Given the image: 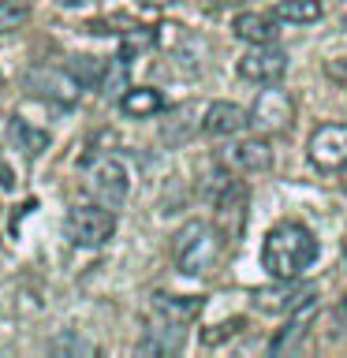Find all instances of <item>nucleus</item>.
I'll list each match as a JSON object with an SVG mask.
<instances>
[{"label": "nucleus", "instance_id": "nucleus-20", "mask_svg": "<svg viewBox=\"0 0 347 358\" xmlns=\"http://www.w3.org/2000/svg\"><path fill=\"white\" fill-rule=\"evenodd\" d=\"M97 90H101L105 97H120L123 90H127V64H123V60H116V64H105V75H101Z\"/></svg>", "mask_w": 347, "mask_h": 358}, {"label": "nucleus", "instance_id": "nucleus-10", "mask_svg": "<svg viewBox=\"0 0 347 358\" xmlns=\"http://www.w3.org/2000/svg\"><path fill=\"white\" fill-rule=\"evenodd\" d=\"M246 123H250V116H246L235 101H213L206 108V120H201V131L213 134V138H232V134H239Z\"/></svg>", "mask_w": 347, "mask_h": 358}, {"label": "nucleus", "instance_id": "nucleus-6", "mask_svg": "<svg viewBox=\"0 0 347 358\" xmlns=\"http://www.w3.org/2000/svg\"><path fill=\"white\" fill-rule=\"evenodd\" d=\"M291 97L284 94V90H276V83L269 86V90H262L257 94V101H254V108L246 112L250 116V123L257 131H265V134H273V131H288L291 127Z\"/></svg>", "mask_w": 347, "mask_h": 358}, {"label": "nucleus", "instance_id": "nucleus-22", "mask_svg": "<svg viewBox=\"0 0 347 358\" xmlns=\"http://www.w3.org/2000/svg\"><path fill=\"white\" fill-rule=\"evenodd\" d=\"M325 75H329L336 86H347V56H332V60H325Z\"/></svg>", "mask_w": 347, "mask_h": 358}, {"label": "nucleus", "instance_id": "nucleus-24", "mask_svg": "<svg viewBox=\"0 0 347 358\" xmlns=\"http://www.w3.org/2000/svg\"><path fill=\"white\" fill-rule=\"evenodd\" d=\"M142 8H168V4H179V0H139Z\"/></svg>", "mask_w": 347, "mask_h": 358}, {"label": "nucleus", "instance_id": "nucleus-16", "mask_svg": "<svg viewBox=\"0 0 347 358\" xmlns=\"http://www.w3.org/2000/svg\"><path fill=\"white\" fill-rule=\"evenodd\" d=\"M67 75L75 78V86L97 90L101 75H105V60H101V56H71V60H67Z\"/></svg>", "mask_w": 347, "mask_h": 358}, {"label": "nucleus", "instance_id": "nucleus-21", "mask_svg": "<svg viewBox=\"0 0 347 358\" xmlns=\"http://www.w3.org/2000/svg\"><path fill=\"white\" fill-rule=\"evenodd\" d=\"M246 329V321L243 317H232V321H220V324H213V329L201 332V343L206 347H220L224 340H232V336H239Z\"/></svg>", "mask_w": 347, "mask_h": 358}, {"label": "nucleus", "instance_id": "nucleus-8", "mask_svg": "<svg viewBox=\"0 0 347 358\" xmlns=\"http://www.w3.org/2000/svg\"><path fill=\"white\" fill-rule=\"evenodd\" d=\"M310 295H313V287L299 284V276H291V280H280V284H273V287H257L254 291V306L262 313H288V310H295L299 302H306Z\"/></svg>", "mask_w": 347, "mask_h": 358}, {"label": "nucleus", "instance_id": "nucleus-28", "mask_svg": "<svg viewBox=\"0 0 347 358\" xmlns=\"http://www.w3.org/2000/svg\"><path fill=\"white\" fill-rule=\"evenodd\" d=\"M0 90H4V75H0Z\"/></svg>", "mask_w": 347, "mask_h": 358}, {"label": "nucleus", "instance_id": "nucleus-26", "mask_svg": "<svg viewBox=\"0 0 347 358\" xmlns=\"http://www.w3.org/2000/svg\"><path fill=\"white\" fill-rule=\"evenodd\" d=\"M209 4H239V0H209Z\"/></svg>", "mask_w": 347, "mask_h": 358}, {"label": "nucleus", "instance_id": "nucleus-27", "mask_svg": "<svg viewBox=\"0 0 347 358\" xmlns=\"http://www.w3.org/2000/svg\"><path fill=\"white\" fill-rule=\"evenodd\" d=\"M344 187H347V161H344Z\"/></svg>", "mask_w": 347, "mask_h": 358}, {"label": "nucleus", "instance_id": "nucleus-11", "mask_svg": "<svg viewBox=\"0 0 347 358\" xmlns=\"http://www.w3.org/2000/svg\"><path fill=\"white\" fill-rule=\"evenodd\" d=\"M201 306H206V299H198V295H153V310H157V317H164L168 324H187V321H194Z\"/></svg>", "mask_w": 347, "mask_h": 358}, {"label": "nucleus", "instance_id": "nucleus-12", "mask_svg": "<svg viewBox=\"0 0 347 358\" xmlns=\"http://www.w3.org/2000/svg\"><path fill=\"white\" fill-rule=\"evenodd\" d=\"M235 38L250 41V45H273L276 41V22L262 15V11H243V15H235L232 22Z\"/></svg>", "mask_w": 347, "mask_h": 358}, {"label": "nucleus", "instance_id": "nucleus-19", "mask_svg": "<svg viewBox=\"0 0 347 358\" xmlns=\"http://www.w3.org/2000/svg\"><path fill=\"white\" fill-rule=\"evenodd\" d=\"M30 19V4L27 0H0V34L22 30Z\"/></svg>", "mask_w": 347, "mask_h": 358}, {"label": "nucleus", "instance_id": "nucleus-14", "mask_svg": "<svg viewBox=\"0 0 347 358\" xmlns=\"http://www.w3.org/2000/svg\"><path fill=\"white\" fill-rule=\"evenodd\" d=\"M232 161L243 168V172H265L273 164V150H269L265 138H243L232 150Z\"/></svg>", "mask_w": 347, "mask_h": 358}, {"label": "nucleus", "instance_id": "nucleus-13", "mask_svg": "<svg viewBox=\"0 0 347 358\" xmlns=\"http://www.w3.org/2000/svg\"><path fill=\"white\" fill-rule=\"evenodd\" d=\"M120 108H123V116H131V120H146V116H153V112L164 108V97L157 94L153 86H131L127 94H120Z\"/></svg>", "mask_w": 347, "mask_h": 358}, {"label": "nucleus", "instance_id": "nucleus-4", "mask_svg": "<svg viewBox=\"0 0 347 358\" xmlns=\"http://www.w3.org/2000/svg\"><path fill=\"white\" fill-rule=\"evenodd\" d=\"M239 75L246 78V83L273 86L288 75V52L273 49V45H254L250 52L239 56Z\"/></svg>", "mask_w": 347, "mask_h": 358}, {"label": "nucleus", "instance_id": "nucleus-9", "mask_svg": "<svg viewBox=\"0 0 347 358\" xmlns=\"http://www.w3.org/2000/svg\"><path fill=\"white\" fill-rule=\"evenodd\" d=\"M313 317H318V295H310L306 302H299L295 310H288V324L280 329L276 336H273V343H269V351L273 355H284V351H291L302 336L310 332V324H313Z\"/></svg>", "mask_w": 347, "mask_h": 358}, {"label": "nucleus", "instance_id": "nucleus-15", "mask_svg": "<svg viewBox=\"0 0 347 358\" xmlns=\"http://www.w3.org/2000/svg\"><path fill=\"white\" fill-rule=\"evenodd\" d=\"M246 187L243 183H228V190H224L220 194V220L228 224L232 220V228H228V239H235V235H239V228H243V217H246Z\"/></svg>", "mask_w": 347, "mask_h": 358}, {"label": "nucleus", "instance_id": "nucleus-17", "mask_svg": "<svg viewBox=\"0 0 347 358\" xmlns=\"http://www.w3.org/2000/svg\"><path fill=\"white\" fill-rule=\"evenodd\" d=\"M11 138H15V145H19L27 157H38V153L49 150V134H45L41 127H30V123L19 120V116L11 120Z\"/></svg>", "mask_w": 347, "mask_h": 358}, {"label": "nucleus", "instance_id": "nucleus-2", "mask_svg": "<svg viewBox=\"0 0 347 358\" xmlns=\"http://www.w3.org/2000/svg\"><path fill=\"white\" fill-rule=\"evenodd\" d=\"M217 254H220V235L213 231L206 220L183 224L176 235V243H172V257H176L179 273H187V276H201L213 262H217Z\"/></svg>", "mask_w": 347, "mask_h": 358}, {"label": "nucleus", "instance_id": "nucleus-3", "mask_svg": "<svg viewBox=\"0 0 347 358\" xmlns=\"http://www.w3.org/2000/svg\"><path fill=\"white\" fill-rule=\"evenodd\" d=\"M64 231L75 246H101L116 231V217L108 206H75L64 220Z\"/></svg>", "mask_w": 347, "mask_h": 358}, {"label": "nucleus", "instance_id": "nucleus-7", "mask_svg": "<svg viewBox=\"0 0 347 358\" xmlns=\"http://www.w3.org/2000/svg\"><path fill=\"white\" fill-rule=\"evenodd\" d=\"M90 187H94V194L105 201L108 209H116V206H123V198H127V190H131L127 168H123L116 157H101V161L90 168Z\"/></svg>", "mask_w": 347, "mask_h": 358}, {"label": "nucleus", "instance_id": "nucleus-23", "mask_svg": "<svg viewBox=\"0 0 347 358\" xmlns=\"http://www.w3.org/2000/svg\"><path fill=\"white\" fill-rule=\"evenodd\" d=\"M0 187H4V190L15 187V179H11V168H4V164H0Z\"/></svg>", "mask_w": 347, "mask_h": 358}, {"label": "nucleus", "instance_id": "nucleus-5", "mask_svg": "<svg viewBox=\"0 0 347 358\" xmlns=\"http://www.w3.org/2000/svg\"><path fill=\"white\" fill-rule=\"evenodd\" d=\"M310 161L321 172H336L347 161V127L344 123H321L310 134Z\"/></svg>", "mask_w": 347, "mask_h": 358}, {"label": "nucleus", "instance_id": "nucleus-29", "mask_svg": "<svg viewBox=\"0 0 347 358\" xmlns=\"http://www.w3.org/2000/svg\"><path fill=\"white\" fill-rule=\"evenodd\" d=\"M344 257H347V246H344Z\"/></svg>", "mask_w": 347, "mask_h": 358}, {"label": "nucleus", "instance_id": "nucleus-1", "mask_svg": "<svg viewBox=\"0 0 347 358\" xmlns=\"http://www.w3.org/2000/svg\"><path fill=\"white\" fill-rule=\"evenodd\" d=\"M313 262H318V239H313V231L306 228V224L284 220V224H276V228L265 235L262 265L276 280H291V276L306 273Z\"/></svg>", "mask_w": 347, "mask_h": 358}, {"label": "nucleus", "instance_id": "nucleus-18", "mask_svg": "<svg viewBox=\"0 0 347 358\" xmlns=\"http://www.w3.org/2000/svg\"><path fill=\"white\" fill-rule=\"evenodd\" d=\"M325 15L321 0H280L276 4V19L280 22H318Z\"/></svg>", "mask_w": 347, "mask_h": 358}, {"label": "nucleus", "instance_id": "nucleus-25", "mask_svg": "<svg viewBox=\"0 0 347 358\" xmlns=\"http://www.w3.org/2000/svg\"><path fill=\"white\" fill-rule=\"evenodd\" d=\"M60 4H67V8H78V4H86V0H60Z\"/></svg>", "mask_w": 347, "mask_h": 358}]
</instances>
